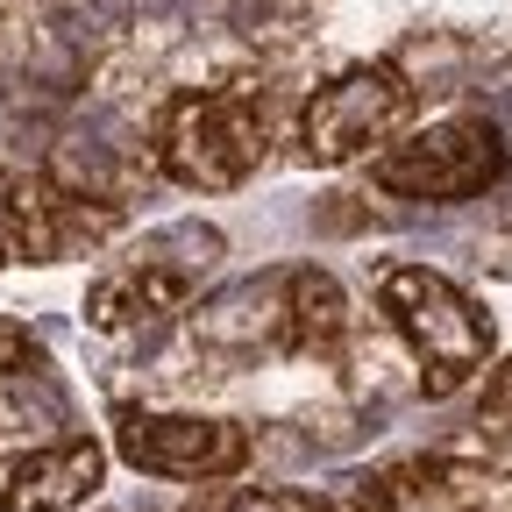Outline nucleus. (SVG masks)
Returning a JSON list of instances; mask_svg holds the SVG:
<instances>
[{"mask_svg":"<svg viewBox=\"0 0 512 512\" xmlns=\"http://www.w3.org/2000/svg\"><path fill=\"white\" fill-rule=\"evenodd\" d=\"M200 335L214 342H242V349H285V356H320L349 335V299L328 271H271L264 285H242L235 299H221Z\"/></svg>","mask_w":512,"mask_h":512,"instance_id":"nucleus-4","label":"nucleus"},{"mask_svg":"<svg viewBox=\"0 0 512 512\" xmlns=\"http://www.w3.org/2000/svg\"><path fill=\"white\" fill-rule=\"evenodd\" d=\"M377 313L392 320V335L413 349L420 363V384L434 399L463 392V384L491 363L498 335H491V313L427 264H384L377 271Z\"/></svg>","mask_w":512,"mask_h":512,"instance_id":"nucleus-2","label":"nucleus"},{"mask_svg":"<svg viewBox=\"0 0 512 512\" xmlns=\"http://www.w3.org/2000/svg\"><path fill=\"white\" fill-rule=\"evenodd\" d=\"M278 143V114L264 86H178L157 121H150V150L157 171L185 192H235L256 178V164Z\"/></svg>","mask_w":512,"mask_h":512,"instance_id":"nucleus-1","label":"nucleus"},{"mask_svg":"<svg viewBox=\"0 0 512 512\" xmlns=\"http://www.w3.org/2000/svg\"><path fill=\"white\" fill-rule=\"evenodd\" d=\"M0 264H8V235H0Z\"/></svg>","mask_w":512,"mask_h":512,"instance_id":"nucleus-13","label":"nucleus"},{"mask_svg":"<svg viewBox=\"0 0 512 512\" xmlns=\"http://www.w3.org/2000/svg\"><path fill=\"white\" fill-rule=\"evenodd\" d=\"M100 477H107V448L93 434H64L0 470V512H72L100 491Z\"/></svg>","mask_w":512,"mask_h":512,"instance_id":"nucleus-9","label":"nucleus"},{"mask_svg":"<svg viewBox=\"0 0 512 512\" xmlns=\"http://www.w3.org/2000/svg\"><path fill=\"white\" fill-rule=\"evenodd\" d=\"M114 448L143 477H178V484H221L249 463V434L214 413H136L128 406L114 420Z\"/></svg>","mask_w":512,"mask_h":512,"instance_id":"nucleus-7","label":"nucleus"},{"mask_svg":"<svg viewBox=\"0 0 512 512\" xmlns=\"http://www.w3.org/2000/svg\"><path fill=\"white\" fill-rule=\"evenodd\" d=\"M121 228V207L93 200V192H72L57 178H22L8 200H0V235H8V256H29V264H57L72 249H93Z\"/></svg>","mask_w":512,"mask_h":512,"instance_id":"nucleus-8","label":"nucleus"},{"mask_svg":"<svg viewBox=\"0 0 512 512\" xmlns=\"http://www.w3.org/2000/svg\"><path fill=\"white\" fill-rule=\"evenodd\" d=\"M370 178L392 200L456 207V200H477V192H491L505 178V136L484 114H448L434 128H413L406 143H392L370 164Z\"/></svg>","mask_w":512,"mask_h":512,"instance_id":"nucleus-6","label":"nucleus"},{"mask_svg":"<svg viewBox=\"0 0 512 512\" xmlns=\"http://www.w3.org/2000/svg\"><path fill=\"white\" fill-rule=\"evenodd\" d=\"M413 107H420V93H413V79L392 57L349 64V72H335L328 86H313V100L299 107L292 150L306 164H349V157H363L377 143H392L413 121Z\"/></svg>","mask_w":512,"mask_h":512,"instance_id":"nucleus-5","label":"nucleus"},{"mask_svg":"<svg viewBox=\"0 0 512 512\" xmlns=\"http://www.w3.org/2000/svg\"><path fill=\"white\" fill-rule=\"evenodd\" d=\"M185 512H335L320 491H285V484H214Z\"/></svg>","mask_w":512,"mask_h":512,"instance_id":"nucleus-10","label":"nucleus"},{"mask_svg":"<svg viewBox=\"0 0 512 512\" xmlns=\"http://www.w3.org/2000/svg\"><path fill=\"white\" fill-rule=\"evenodd\" d=\"M221 228L207 221H178V228H157L143 249L114 256V264L86 285V320L100 335H121V328H143V320H164L178 313L192 292H200L221 264Z\"/></svg>","mask_w":512,"mask_h":512,"instance_id":"nucleus-3","label":"nucleus"},{"mask_svg":"<svg viewBox=\"0 0 512 512\" xmlns=\"http://www.w3.org/2000/svg\"><path fill=\"white\" fill-rule=\"evenodd\" d=\"M484 413H491V420H512V363H498V370L484 377Z\"/></svg>","mask_w":512,"mask_h":512,"instance_id":"nucleus-12","label":"nucleus"},{"mask_svg":"<svg viewBox=\"0 0 512 512\" xmlns=\"http://www.w3.org/2000/svg\"><path fill=\"white\" fill-rule=\"evenodd\" d=\"M22 370H43V342L22 328V320L0 313V377H22Z\"/></svg>","mask_w":512,"mask_h":512,"instance_id":"nucleus-11","label":"nucleus"}]
</instances>
